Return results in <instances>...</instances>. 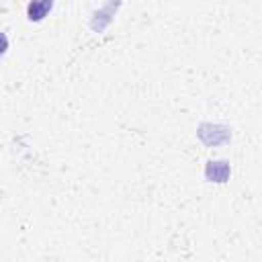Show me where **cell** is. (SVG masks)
<instances>
[{"mask_svg": "<svg viewBox=\"0 0 262 262\" xmlns=\"http://www.w3.org/2000/svg\"><path fill=\"white\" fill-rule=\"evenodd\" d=\"M51 6H53V0H31L29 8H27V14H29L31 20H41V18L47 16Z\"/></svg>", "mask_w": 262, "mask_h": 262, "instance_id": "obj_2", "label": "cell"}, {"mask_svg": "<svg viewBox=\"0 0 262 262\" xmlns=\"http://www.w3.org/2000/svg\"><path fill=\"white\" fill-rule=\"evenodd\" d=\"M205 176L213 182H225L229 178V166L227 162H209L205 168Z\"/></svg>", "mask_w": 262, "mask_h": 262, "instance_id": "obj_1", "label": "cell"}]
</instances>
